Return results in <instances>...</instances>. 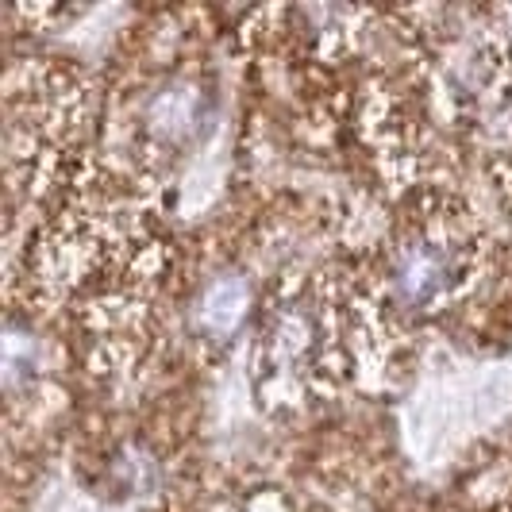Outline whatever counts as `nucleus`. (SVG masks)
I'll return each mask as SVG.
<instances>
[{
	"instance_id": "nucleus-1",
	"label": "nucleus",
	"mask_w": 512,
	"mask_h": 512,
	"mask_svg": "<svg viewBox=\"0 0 512 512\" xmlns=\"http://www.w3.org/2000/svg\"><path fill=\"white\" fill-rule=\"evenodd\" d=\"M470 262L474 251L466 228L436 216L401 235V243L389 255L385 282L397 305H405L409 312H436L462 289Z\"/></svg>"
},
{
	"instance_id": "nucleus-2",
	"label": "nucleus",
	"mask_w": 512,
	"mask_h": 512,
	"mask_svg": "<svg viewBox=\"0 0 512 512\" xmlns=\"http://www.w3.org/2000/svg\"><path fill=\"white\" fill-rule=\"evenodd\" d=\"M247 282L243 278H220V282L208 285V293L201 297V305H197V320H201V328H205L212 339H224L231 335L239 324H243V316H247Z\"/></svg>"
}]
</instances>
